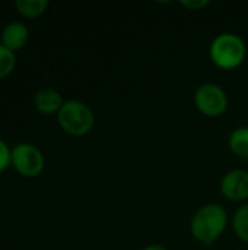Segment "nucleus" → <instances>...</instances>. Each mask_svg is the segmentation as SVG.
<instances>
[{
  "instance_id": "obj_1",
  "label": "nucleus",
  "mask_w": 248,
  "mask_h": 250,
  "mask_svg": "<svg viewBox=\"0 0 248 250\" xmlns=\"http://www.w3.org/2000/svg\"><path fill=\"white\" fill-rule=\"evenodd\" d=\"M227 226L228 214L225 208L218 204H208L194 212L190 221V233L197 242L209 246L224 234Z\"/></svg>"
},
{
  "instance_id": "obj_2",
  "label": "nucleus",
  "mask_w": 248,
  "mask_h": 250,
  "mask_svg": "<svg viewBox=\"0 0 248 250\" xmlns=\"http://www.w3.org/2000/svg\"><path fill=\"white\" fill-rule=\"evenodd\" d=\"M209 56L216 67L222 70H232L244 63L247 45L240 35L234 32H222L212 40Z\"/></svg>"
},
{
  "instance_id": "obj_3",
  "label": "nucleus",
  "mask_w": 248,
  "mask_h": 250,
  "mask_svg": "<svg viewBox=\"0 0 248 250\" xmlns=\"http://www.w3.org/2000/svg\"><path fill=\"white\" fill-rule=\"evenodd\" d=\"M57 122L66 133L72 136H85L92 130L95 116L88 104L79 100H66L57 113Z\"/></svg>"
},
{
  "instance_id": "obj_4",
  "label": "nucleus",
  "mask_w": 248,
  "mask_h": 250,
  "mask_svg": "<svg viewBox=\"0 0 248 250\" xmlns=\"http://www.w3.org/2000/svg\"><path fill=\"white\" fill-rule=\"evenodd\" d=\"M10 166L25 177H37L42 173L45 158L42 151L28 142H20L12 148Z\"/></svg>"
},
{
  "instance_id": "obj_5",
  "label": "nucleus",
  "mask_w": 248,
  "mask_h": 250,
  "mask_svg": "<svg viewBox=\"0 0 248 250\" xmlns=\"http://www.w3.org/2000/svg\"><path fill=\"white\" fill-rule=\"evenodd\" d=\"M228 103L225 89L216 83H203L194 92L196 108L208 117H218L224 114L228 108Z\"/></svg>"
},
{
  "instance_id": "obj_6",
  "label": "nucleus",
  "mask_w": 248,
  "mask_h": 250,
  "mask_svg": "<svg viewBox=\"0 0 248 250\" xmlns=\"http://www.w3.org/2000/svg\"><path fill=\"white\" fill-rule=\"evenodd\" d=\"M222 195L232 202H244L248 199V171L235 168L228 171L221 180Z\"/></svg>"
},
{
  "instance_id": "obj_7",
  "label": "nucleus",
  "mask_w": 248,
  "mask_h": 250,
  "mask_svg": "<svg viewBox=\"0 0 248 250\" xmlns=\"http://www.w3.org/2000/svg\"><path fill=\"white\" fill-rule=\"evenodd\" d=\"M29 40V29L25 23L19 21H12L7 23L1 31V42L6 48L16 53L18 50L23 48Z\"/></svg>"
},
{
  "instance_id": "obj_8",
  "label": "nucleus",
  "mask_w": 248,
  "mask_h": 250,
  "mask_svg": "<svg viewBox=\"0 0 248 250\" xmlns=\"http://www.w3.org/2000/svg\"><path fill=\"white\" fill-rule=\"evenodd\" d=\"M34 107L41 114H57L64 104L61 94L53 88H41L34 95Z\"/></svg>"
},
{
  "instance_id": "obj_9",
  "label": "nucleus",
  "mask_w": 248,
  "mask_h": 250,
  "mask_svg": "<svg viewBox=\"0 0 248 250\" xmlns=\"http://www.w3.org/2000/svg\"><path fill=\"white\" fill-rule=\"evenodd\" d=\"M229 149L243 158H248V127L243 126L231 132L229 139H228Z\"/></svg>"
},
{
  "instance_id": "obj_10",
  "label": "nucleus",
  "mask_w": 248,
  "mask_h": 250,
  "mask_svg": "<svg viewBox=\"0 0 248 250\" xmlns=\"http://www.w3.org/2000/svg\"><path fill=\"white\" fill-rule=\"evenodd\" d=\"M15 7L25 18H38L47 10L48 0H15Z\"/></svg>"
},
{
  "instance_id": "obj_11",
  "label": "nucleus",
  "mask_w": 248,
  "mask_h": 250,
  "mask_svg": "<svg viewBox=\"0 0 248 250\" xmlns=\"http://www.w3.org/2000/svg\"><path fill=\"white\" fill-rule=\"evenodd\" d=\"M232 229L235 236L248 243V204L241 205L232 217Z\"/></svg>"
},
{
  "instance_id": "obj_12",
  "label": "nucleus",
  "mask_w": 248,
  "mask_h": 250,
  "mask_svg": "<svg viewBox=\"0 0 248 250\" xmlns=\"http://www.w3.org/2000/svg\"><path fill=\"white\" fill-rule=\"evenodd\" d=\"M15 64H16L15 53L6 48L3 44H0V79L10 75L12 70L15 69Z\"/></svg>"
},
{
  "instance_id": "obj_13",
  "label": "nucleus",
  "mask_w": 248,
  "mask_h": 250,
  "mask_svg": "<svg viewBox=\"0 0 248 250\" xmlns=\"http://www.w3.org/2000/svg\"><path fill=\"white\" fill-rule=\"evenodd\" d=\"M10 157H12V148L0 138V174L10 166Z\"/></svg>"
},
{
  "instance_id": "obj_14",
  "label": "nucleus",
  "mask_w": 248,
  "mask_h": 250,
  "mask_svg": "<svg viewBox=\"0 0 248 250\" xmlns=\"http://www.w3.org/2000/svg\"><path fill=\"white\" fill-rule=\"evenodd\" d=\"M181 4L184 7H187L189 10H202L203 7H206L209 4V1L208 0H189V1L183 0Z\"/></svg>"
},
{
  "instance_id": "obj_15",
  "label": "nucleus",
  "mask_w": 248,
  "mask_h": 250,
  "mask_svg": "<svg viewBox=\"0 0 248 250\" xmlns=\"http://www.w3.org/2000/svg\"><path fill=\"white\" fill-rule=\"evenodd\" d=\"M142 250H168L165 246H162V245H149V246H146L145 249Z\"/></svg>"
}]
</instances>
